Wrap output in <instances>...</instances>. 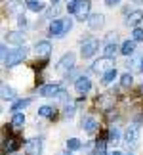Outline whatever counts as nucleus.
<instances>
[{
	"instance_id": "f257e3e1",
	"label": "nucleus",
	"mask_w": 143,
	"mask_h": 155,
	"mask_svg": "<svg viewBox=\"0 0 143 155\" xmlns=\"http://www.w3.org/2000/svg\"><path fill=\"white\" fill-rule=\"evenodd\" d=\"M99 48V40L97 38H86L84 42H82V48H80V54L82 58H92L95 52Z\"/></svg>"
},
{
	"instance_id": "f03ea898",
	"label": "nucleus",
	"mask_w": 143,
	"mask_h": 155,
	"mask_svg": "<svg viewBox=\"0 0 143 155\" xmlns=\"http://www.w3.org/2000/svg\"><path fill=\"white\" fill-rule=\"evenodd\" d=\"M90 6L92 2L90 0H78V4H76V10H75V17L80 21H84L90 17Z\"/></svg>"
},
{
	"instance_id": "7ed1b4c3",
	"label": "nucleus",
	"mask_w": 143,
	"mask_h": 155,
	"mask_svg": "<svg viewBox=\"0 0 143 155\" xmlns=\"http://www.w3.org/2000/svg\"><path fill=\"white\" fill-rule=\"evenodd\" d=\"M25 56H27V50L23 48V46H19V48H15V50H11V52H10L6 65H8V67H14V65L21 63L23 59H25Z\"/></svg>"
},
{
	"instance_id": "20e7f679",
	"label": "nucleus",
	"mask_w": 143,
	"mask_h": 155,
	"mask_svg": "<svg viewBox=\"0 0 143 155\" xmlns=\"http://www.w3.org/2000/svg\"><path fill=\"white\" fill-rule=\"evenodd\" d=\"M75 59H76V58H75V54H73V52H67L61 59H59L57 69L61 71V73H69V71L75 67Z\"/></svg>"
},
{
	"instance_id": "39448f33",
	"label": "nucleus",
	"mask_w": 143,
	"mask_h": 155,
	"mask_svg": "<svg viewBox=\"0 0 143 155\" xmlns=\"http://www.w3.org/2000/svg\"><path fill=\"white\" fill-rule=\"evenodd\" d=\"M42 153V138H33L25 146V155H40Z\"/></svg>"
},
{
	"instance_id": "423d86ee",
	"label": "nucleus",
	"mask_w": 143,
	"mask_h": 155,
	"mask_svg": "<svg viewBox=\"0 0 143 155\" xmlns=\"http://www.w3.org/2000/svg\"><path fill=\"white\" fill-rule=\"evenodd\" d=\"M113 58H103V59H97L94 65H92V71H95V73H107L109 69H113Z\"/></svg>"
},
{
	"instance_id": "0eeeda50",
	"label": "nucleus",
	"mask_w": 143,
	"mask_h": 155,
	"mask_svg": "<svg viewBox=\"0 0 143 155\" xmlns=\"http://www.w3.org/2000/svg\"><path fill=\"white\" fill-rule=\"evenodd\" d=\"M126 144L132 146V147L139 144V127L138 124H132V127L126 130Z\"/></svg>"
},
{
	"instance_id": "6e6552de",
	"label": "nucleus",
	"mask_w": 143,
	"mask_h": 155,
	"mask_svg": "<svg viewBox=\"0 0 143 155\" xmlns=\"http://www.w3.org/2000/svg\"><path fill=\"white\" fill-rule=\"evenodd\" d=\"M59 92H61V86H59V84H44V86L38 88V94H40V96H46V98L59 96Z\"/></svg>"
},
{
	"instance_id": "1a4fd4ad",
	"label": "nucleus",
	"mask_w": 143,
	"mask_h": 155,
	"mask_svg": "<svg viewBox=\"0 0 143 155\" xmlns=\"http://www.w3.org/2000/svg\"><path fill=\"white\" fill-rule=\"evenodd\" d=\"M50 35H52V37H63V35H65V23H63V19H53L50 23Z\"/></svg>"
},
{
	"instance_id": "9d476101",
	"label": "nucleus",
	"mask_w": 143,
	"mask_h": 155,
	"mask_svg": "<svg viewBox=\"0 0 143 155\" xmlns=\"http://www.w3.org/2000/svg\"><path fill=\"white\" fill-rule=\"evenodd\" d=\"M90 88H92V82H90V79H88V77H80V79H76L75 90L78 92V94H86Z\"/></svg>"
},
{
	"instance_id": "9b49d317",
	"label": "nucleus",
	"mask_w": 143,
	"mask_h": 155,
	"mask_svg": "<svg viewBox=\"0 0 143 155\" xmlns=\"http://www.w3.org/2000/svg\"><path fill=\"white\" fill-rule=\"evenodd\" d=\"M34 52H37V56H42V58H46L48 54L52 52V44L48 42V40H38V42L34 44Z\"/></svg>"
},
{
	"instance_id": "f8f14e48",
	"label": "nucleus",
	"mask_w": 143,
	"mask_h": 155,
	"mask_svg": "<svg viewBox=\"0 0 143 155\" xmlns=\"http://www.w3.org/2000/svg\"><path fill=\"white\" fill-rule=\"evenodd\" d=\"M103 23H105V15H101V14H92L88 17L90 29H99V27H103Z\"/></svg>"
},
{
	"instance_id": "ddd939ff",
	"label": "nucleus",
	"mask_w": 143,
	"mask_h": 155,
	"mask_svg": "<svg viewBox=\"0 0 143 155\" xmlns=\"http://www.w3.org/2000/svg\"><path fill=\"white\" fill-rule=\"evenodd\" d=\"M19 138H15V136H8V138L4 140V150L6 151H10V153H14L17 147H19Z\"/></svg>"
},
{
	"instance_id": "4468645a",
	"label": "nucleus",
	"mask_w": 143,
	"mask_h": 155,
	"mask_svg": "<svg viewBox=\"0 0 143 155\" xmlns=\"http://www.w3.org/2000/svg\"><path fill=\"white\" fill-rule=\"evenodd\" d=\"M143 21V12L141 10H134V12H130V15H128V19H126V23L128 25H132V27H135L138 23H141Z\"/></svg>"
},
{
	"instance_id": "2eb2a0df",
	"label": "nucleus",
	"mask_w": 143,
	"mask_h": 155,
	"mask_svg": "<svg viewBox=\"0 0 143 155\" xmlns=\"http://www.w3.org/2000/svg\"><path fill=\"white\" fill-rule=\"evenodd\" d=\"M82 128L86 130L88 134H92L95 128H97V121L94 117H82Z\"/></svg>"
},
{
	"instance_id": "dca6fc26",
	"label": "nucleus",
	"mask_w": 143,
	"mask_h": 155,
	"mask_svg": "<svg viewBox=\"0 0 143 155\" xmlns=\"http://www.w3.org/2000/svg\"><path fill=\"white\" fill-rule=\"evenodd\" d=\"M6 40H8L10 44H23V33L19 31H11V33H6Z\"/></svg>"
},
{
	"instance_id": "f3484780",
	"label": "nucleus",
	"mask_w": 143,
	"mask_h": 155,
	"mask_svg": "<svg viewBox=\"0 0 143 155\" xmlns=\"http://www.w3.org/2000/svg\"><path fill=\"white\" fill-rule=\"evenodd\" d=\"M25 6L31 12H34V14H38V12L44 10V2H42V0H25Z\"/></svg>"
},
{
	"instance_id": "a211bd4d",
	"label": "nucleus",
	"mask_w": 143,
	"mask_h": 155,
	"mask_svg": "<svg viewBox=\"0 0 143 155\" xmlns=\"http://www.w3.org/2000/svg\"><path fill=\"white\" fill-rule=\"evenodd\" d=\"M120 52L124 54V56H132V54L135 52V40H124L122 46H120Z\"/></svg>"
},
{
	"instance_id": "6ab92c4d",
	"label": "nucleus",
	"mask_w": 143,
	"mask_h": 155,
	"mask_svg": "<svg viewBox=\"0 0 143 155\" xmlns=\"http://www.w3.org/2000/svg\"><path fill=\"white\" fill-rule=\"evenodd\" d=\"M8 12H10V14H15L17 17L23 15V2H19V0L10 2V4H8Z\"/></svg>"
},
{
	"instance_id": "aec40b11",
	"label": "nucleus",
	"mask_w": 143,
	"mask_h": 155,
	"mask_svg": "<svg viewBox=\"0 0 143 155\" xmlns=\"http://www.w3.org/2000/svg\"><path fill=\"white\" fill-rule=\"evenodd\" d=\"M11 127L14 128H21L23 124H25V115L23 113H14V117H11Z\"/></svg>"
},
{
	"instance_id": "412c9836",
	"label": "nucleus",
	"mask_w": 143,
	"mask_h": 155,
	"mask_svg": "<svg viewBox=\"0 0 143 155\" xmlns=\"http://www.w3.org/2000/svg\"><path fill=\"white\" fill-rule=\"evenodd\" d=\"M115 79H116V69H115V67L109 69L107 73L101 75V82H103V84H111V82L115 81Z\"/></svg>"
},
{
	"instance_id": "4be33fe9",
	"label": "nucleus",
	"mask_w": 143,
	"mask_h": 155,
	"mask_svg": "<svg viewBox=\"0 0 143 155\" xmlns=\"http://www.w3.org/2000/svg\"><path fill=\"white\" fill-rule=\"evenodd\" d=\"M116 42H107L105 44V48H103V58H115V54H116Z\"/></svg>"
},
{
	"instance_id": "5701e85b",
	"label": "nucleus",
	"mask_w": 143,
	"mask_h": 155,
	"mask_svg": "<svg viewBox=\"0 0 143 155\" xmlns=\"http://www.w3.org/2000/svg\"><path fill=\"white\" fill-rule=\"evenodd\" d=\"M29 104H31V100H17V102L11 105V111H14V113H19L21 109H25Z\"/></svg>"
},
{
	"instance_id": "b1692460",
	"label": "nucleus",
	"mask_w": 143,
	"mask_h": 155,
	"mask_svg": "<svg viewBox=\"0 0 143 155\" xmlns=\"http://www.w3.org/2000/svg\"><path fill=\"white\" fill-rule=\"evenodd\" d=\"M82 144H80V140L78 138H69L67 140V150L69 151H76V150H80Z\"/></svg>"
},
{
	"instance_id": "393cba45",
	"label": "nucleus",
	"mask_w": 143,
	"mask_h": 155,
	"mask_svg": "<svg viewBox=\"0 0 143 155\" xmlns=\"http://www.w3.org/2000/svg\"><path fill=\"white\" fill-rule=\"evenodd\" d=\"M14 98H15V90L4 84L2 86V100H14Z\"/></svg>"
},
{
	"instance_id": "a878e982",
	"label": "nucleus",
	"mask_w": 143,
	"mask_h": 155,
	"mask_svg": "<svg viewBox=\"0 0 143 155\" xmlns=\"http://www.w3.org/2000/svg\"><path fill=\"white\" fill-rule=\"evenodd\" d=\"M53 107H50V105H42V107H38V115L40 117H53Z\"/></svg>"
},
{
	"instance_id": "bb28decb",
	"label": "nucleus",
	"mask_w": 143,
	"mask_h": 155,
	"mask_svg": "<svg viewBox=\"0 0 143 155\" xmlns=\"http://www.w3.org/2000/svg\"><path fill=\"white\" fill-rule=\"evenodd\" d=\"M120 140V130H118L116 127H113L109 130V142H113V144H116V142Z\"/></svg>"
},
{
	"instance_id": "cd10ccee",
	"label": "nucleus",
	"mask_w": 143,
	"mask_h": 155,
	"mask_svg": "<svg viewBox=\"0 0 143 155\" xmlns=\"http://www.w3.org/2000/svg\"><path fill=\"white\" fill-rule=\"evenodd\" d=\"M132 82H134L132 73H126V75H122V77H120V86L128 88V86H132Z\"/></svg>"
},
{
	"instance_id": "c85d7f7f",
	"label": "nucleus",
	"mask_w": 143,
	"mask_h": 155,
	"mask_svg": "<svg viewBox=\"0 0 143 155\" xmlns=\"http://www.w3.org/2000/svg\"><path fill=\"white\" fill-rule=\"evenodd\" d=\"M132 40H135V42H143V29L135 27L132 31Z\"/></svg>"
},
{
	"instance_id": "c756f323",
	"label": "nucleus",
	"mask_w": 143,
	"mask_h": 155,
	"mask_svg": "<svg viewBox=\"0 0 143 155\" xmlns=\"http://www.w3.org/2000/svg\"><path fill=\"white\" fill-rule=\"evenodd\" d=\"M63 115L67 117V119H71L75 115V105H65V109H63Z\"/></svg>"
},
{
	"instance_id": "7c9ffc66",
	"label": "nucleus",
	"mask_w": 143,
	"mask_h": 155,
	"mask_svg": "<svg viewBox=\"0 0 143 155\" xmlns=\"http://www.w3.org/2000/svg\"><path fill=\"white\" fill-rule=\"evenodd\" d=\"M76 4H78V0H69V4H67V12H69V14H75Z\"/></svg>"
},
{
	"instance_id": "2f4dec72",
	"label": "nucleus",
	"mask_w": 143,
	"mask_h": 155,
	"mask_svg": "<svg viewBox=\"0 0 143 155\" xmlns=\"http://www.w3.org/2000/svg\"><path fill=\"white\" fill-rule=\"evenodd\" d=\"M0 54H2V63H6V61H8V56H10V54H8V48H6L4 44L0 46Z\"/></svg>"
},
{
	"instance_id": "473e14b6",
	"label": "nucleus",
	"mask_w": 143,
	"mask_h": 155,
	"mask_svg": "<svg viewBox=\"0 0 143 155\" xmlns=\"http://www.w3.org/2000/svg\"><path fill=\"white\" fill-rule=\"evenodd\" d=\"M63 23H65V33L71 31V27H73V19H71V17H67V19H63Z\"/></svg>"
},
{
	"instance_id": "72a5a7b5",
	"label": "nucleus",
	"mask_w": 143,
	"mask_h": 155,
	"mask_svg": "<svg viewBox=\"0 0 143 155\" xmlns=\"http://www.w3.org/2000/svg\"><path fill=\"white\" fill-rule=\"evenodd\" d=\"M105 4L113 8V6H118V4H120V0H105Z\"/></svg>"
},
{
	"instance_id": "f704fd0d",
	"label": "nucleus",
	"mask_w": 143,
	"mask_h": 155,
	"mask_svg": "<svg viewBox=\"0 0 143 155\" xmlns=\"http://www.w3.org/2000/svg\"><path fill=\"white\" fill-rule=\"evenodd\" d=\"M19 25H21V27H25V25H27V19H25V15H19Z\"/></svg>"
},
{
	"instance_id": "c9c22d12",
	"label": "nucleus",
	"mask_w": 143,
	"mask_h": 155,
	"mask_svg": "<svg viewBox=\"0 0 143 155\" xmlns=\"http://www.w3.org/2000/svg\"><path fill=\"white\" fill-rule=\"evenodd\" d=\"M139 71H141V73H143V58L139 59Z\"/></svg>"
},
{
	"instance_id": "e433bc0d",
	"label": "nucleus",
	"mask_w": 143,
	"mask_h": 155,
	"mask_svg": "<svg viewBox=\"0 0 143 155\" xmlns=\"http://www.w3.org/2000/svg\"><path fill=\"white\" fill-rule=\"evenodd\" d=\"M109 155H122L120 151H113V153H109Z\"/></svg>"
},
{
	"instance_id": "4c0bfd02",
	"label": "nucleus",
	"mask_w": 143,
	"mask_h": 155,
	"mask_svg": "<svg viewBox=\"0 0 143 155\" xmlns=\"http://www.w3.org/2000/svg\"><path fill=\"white\" fill-rule=\"evenodd\" d=\"M59 155H71V151H65V153H59Z\"/></svg>"
},
{
	"instance_id": "58836bf2",
	"label": "nucleus",
	"mask_w": 143,
	"mask_h": 155,
	"mask_svg": "<svg viewBox=\"0 0 143 155\" xmlns=\"http://www.w3.org/2000/svg\"><path fill=\"white\" fill-rule=\"evenodd\" d=\"M134 2H135V4H141V2H143V0H134Z\"/></svg>"
},
{
	"instance_id": "ea45409f",
	"label": "nucleus",
	"mask_w": 143,
	"mask_h": 155,
	"mask_svg": "<svg viewBox=\"0 0 143 155\" xmlns=\"http://www.w3.org/2000/svg\"><path fill=\"white\" fill-rule=\"evenodd\" d=\"M52 2H53V4H57V2H59V0H52Z\"/></svg>"
},
{
	"instance_id": "a19ab883",
	"label": "nucleus",
	"mask_w": 143,
	"mask_h": 155,
	"mask_svg": "<svg viewBox=\"0 0 143 155\" xmlns=\"http://www.w3.org/2000/svg\"><path fill=\"white\" fill-rule=\"evenodd\" d=\"M141 90H143V84H141Z\"/></svg>"
},
{
	"instance_id": "79ce46f5",
	"label": "nucleus",
	"mask_w": 143,
	"mask_h": 155,
	"mask_svg": "<svg viewBox=\"0 0 143 155\" xmlns=\"http://www.w3.org/2000/svg\"><path fill=\"white\" fill-rule=\"evenodd\" d=\"M128 155H132V153H128Z\"/></svg>"
}]
</instances>
